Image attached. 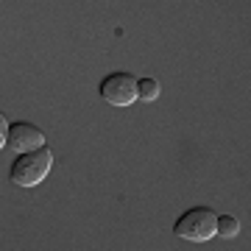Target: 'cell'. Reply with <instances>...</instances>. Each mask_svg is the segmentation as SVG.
Instances as JSON below:
<instances>
[{"label": "cell", "mask_w": 251, "mask_h": 251, "mask_svg": "<svg viewBox=\"0 0 251 251\" xmlns=\"http://www.w3.org/2000/svg\"><path fill=\"white\" fill-rule=\"evenodd\" d=\"M173 234L190 243H206L218 234V215L209 206H193L176 221Z\"/></svg>", "instance_id": "cell-1"}, {"label": "cell", "mask_w": 251, "mask_h": 251, "mask_svg": "<svg viewBox=\"0 0 251 251\" xmlns=\"http://www.w3.org/2000/svg\"><path fill=\"white\" fill-rule=\"evenodd\" d=\"M50 168H53V153H50V148H39V151L23 153L11 165V181L17 187H36L50 173Z\"/></svg>", "instance_id": "cell-2"}, {"label": "cell", "mask_w": 251, "mask_h": 251, "mask_svg": "<svg viewBox=\"0 0 251 251\" xmlns=\"http://www.w3.org/2000/svg\"><path fill=\"white\" fill-rule=\"evenodd\" d=\"M100 98L112 103V106H131L140 98V81L131 73H109L106 78L100 81Z\"/></svg>", "instance_id": "cell-3"}, {"label": "cell", "mask_w": 251, "mask_h": 251, "mask_svg": "<svg viewBox=\"0 0 251 251\" xmlns=\"http://www.w3.org/2000/svg\"><path fill=\"white\" fill-rule=\"evenodd\" d=\"M6 148L17 151L20 156H23V153H31V151H39V148H45V134H42V128H36L34 123H14L9 128Z\"/></svg>", "instance_id": "cell-4"}, {"label": "cell", "mask_w": 251, "mask_h": 251, "mask_svg": "<svg viewBox=\"0 0 251 251\" xmlns=\"http://www.w3.org/2000/svg\"><path fill=\"white\" fill-rule=\"evenodd\" d=\"M240 232V221L234 215H221L218 218V234L221 237H234V234Z\"/></svg>", "instance_id": "cell-5"}, {"label": "cell", "mask_w": 251, "mask_h": 251, "mask_svg": "<svg viewBox=\"0 0 251 251\" xmlns=\"http://www.w3.org/2000/svg\"><path fill=\"white\" fill-rule=\"evenodd\" d=\"M156 95H159V81L156 78H140V100L151 103V100H156Z\"/></svg>", "instance_id": "cell-6"}]
</instances>
